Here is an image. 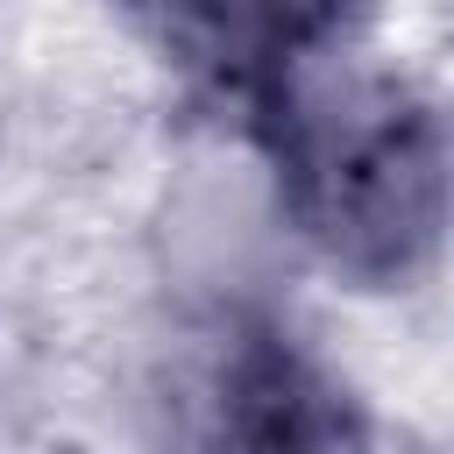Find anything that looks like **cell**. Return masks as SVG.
Returning <instances> with one entry per match:
<instances>
[{
  "label": "cell",
  "mask_w": 454,
  "mask_h": 454,
  "mask_svg": "<svg viewBox=\"0 0 454 454\" xmlns=\"http://www.w3.org/2000/svg\"><path fill=\"white\" fill-rule=\"evenodd\" d=\"M255 114L291 227L355 284H404L447 220L440 114L355 35H312L255 64Z\"/></svg>",
  "instance_id": "obj_1"
},
{
  "label": "cell",
  "mask_w": 454,
  "mask_h": 454,
  "mask_svg": "<svg viewBox=\"0 0 454 454\" xmlns=\"http://www.w3.org/2000/svg\"><path fill=\"white\" fill-rule=\"evenodd\" d=\"M206 454H369L362 404L277 326H227L199 369Z\"/></svg>",
  "instance_id": "obj_2"
},
{
  "label": "cell",
  "mask_w": 454,
  "mask_h": 454,
  "mask_svg": "<svg viewBox=\"0 0 454 454\" xmlns=\"http://www.w3.org/2000/svg\"><path fill=\"white\" fill-rule=\"evenodd\" d=\"M142 7H163V14H177V21H192V28L213 14V0H142Z\"/></svg>",
  "instance_id": "obj_3"
}]
</instances>
